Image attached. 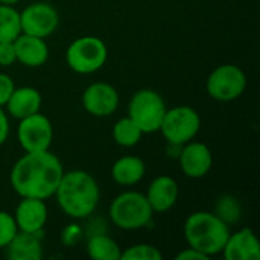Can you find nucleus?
<instances>
[{
    "label": "nucleus",
    "mask_w": 260,
    "mask_h": 260,
    "mask_svg": "<svg viewBox=\"0 0 260 260\" xmlns=\"http://www.w3.org/2000/svg\"><path fill=\"white\" fill-rule=\"evenodd\" d=\"M15 85H14V81L5 75V73H0V107L3 108L9 99V96L12 94Z\"/></svg>",
    "instance_id": "27"
},
{
    "label": "nucleus",
    "mask_w": 260,
    "mask_h": 260,
    "mask_svg": "<svg viewBox=\"0 0 260 260\" xmlns=\"http://www.w3.org/2000/svg\"><path fill=\"white\" fill-rule=\"evenodd\" d=\"M229 236V224L210 212H195L184 222L186 242L207 257L222 253Z\"/></svg>",
    "instance_id": "3"
},
{
    "label": "nucleus",
    "mask_w": 260,
    "mask_h": 260,
    "mask_svg": "<svg viewBox=\"0 0 260 260\" xmlns=\"http://www.w3.org/2000/svg\"><path fill=\"white\" fill-rule=\"evenodd\" d=\"M247 88V76L244 70L235 64L216 67L207 78L206 90L210 98L219 102L238 99Z\"/></svg>",
    "instance_id": "8"
},
{
    "label": "nucleus",
    "mask_w": 260,
    "mask_h": 260,
    "mask_svg": "<svg viewBox=\"0 0 260 260\" xmlns=\"http://www.w3.org/2000/svg\"><path fill=\"white\" fill-rule=\"evenodd\" d=\"M58 23L59 17L56 9L46 2L32 3L20 12V27L27 35L46 38L56 30Z\"/></svg>",
    "instance_id": "10"
},
{
    "label": "nucleus",
    "mask_w": 260,
    "mask_h": 260,
    "mask_svg": "<svg viewBox=\"0 0 260 260\" xmlns=\"http://www.w3.org/2000/svg\"><path fill=\"white\" fill-rule=\"evenodd\" d=\"M17 137L26 152L47 151L53 140V126L40 111L20 120Z\"/></svg>",
    "instance_id": "9"
},
{
    "label": "nucleus",
    "mask_w": 260,
    "mask_h": 260,
    "mask_svg": "<svg viewBox=\"0 0 260 260\" xmlns=\"http://www.w3.org/2000/svg\"><path fill=\"white\" fill-rule=\"evenodd\" d=\"M15 58L26 67H41L49 59V47L44 38L20 34L14 40Z\"/></svg>",
    "instance_id": "16"
},
{
    "label": "nucleus",
    "mask_w": 260,
    "mask_h": 260,
    "mask_svg": "<svg viewBox=\"0 0 260 260\" xmlns=\"http://www.w3.org/2000/svg\"><path fill=\"white\" fill-rule=\"evenodd\" d=\"M213 165V155L207 145L201 142H187L180 152V168L189 178H203Z\"/></svg>",
    "instance_id": "12"
},
{
    "label": "nucleus",
    "mask_w": 260,
    "mask_h": 260,
    "mask_svg": "<svg viewBox=\"0 0 260 260\" xmlns=\"http://www.w3.org/2000/svg\"><path fill=\"white\" fill-rule=\"evenodd\" d=\"M64 174L62 165L49 149L26 152L11 169V187L21 198L49 200Z\"/></svg>",
    "instance_id": "1"
},
{
    "label": "nucleus",
    "mask_w": 260,
    "mask_h": 260,
    "mask_svg": "<svg viewBox=\"0 0 260 260\" xmlns=\"http://www.w3.org/2000/svg\"><path fill=\"white\" fill-rule=\"evenodd\" d=\"M163 254L158 248L149 244H137L122 251L120 260H161Z\"/></svg>",
    "instance_id": "23"
},
{
    "label": "nucleus",
    "mask_w": 260,
    "mask_h": 260,
    "mask_svg": "<svg viewBox=\"0 0 260 260\" xmlns=\"http://www.w3.org/2000/svg\"><path fill=\"white\" fill-rule=\"evenodd\" d=\"M201 128L200 114L190 107H175L166 110L161 120L160 129L163 137L171 145L183 146L184 143L193 140Z\"/></svg>",
    "instance_id": "7"
},
{
    "label": "nucleus",
    "mask_w": 260,
    "mask_h": 260,
    "mask_svg": "<svg viewBox=\"0 0 260 260\" xmlns=\"http://www.w3.org/2000/svg\"><path fill=\"white\" fill-rule=\"evenodd\" d=\"M87 253L94 260H120L122 250L117 242L107 235H94L87 244Z\"/></svg>",
    "instance_id": "20"
},
{
    "label": "nucleus",
    "mask_w": 260,
    "mask_h": 260,
    "mask_svg": "<svg viewBox=\"0 0 260 260\" xmlns=\"http://www.w3.org/2000/svg\"><path fill=\"white\" fill-rule=\"evenodd\" d=\"M20 34V12L11 5L0 3V43L14 41Z\"/></svg>",
    "instance_id": "22"
},
{
    "label": "nucleus",
    "mask_w": 260,
    "mask_h": 260,
    "mask_svg": "<svg viewBox=\"0 0 260 260\" xmlns=\"http://www.w3.org/2000/svg\"><path fill=\"white\" fill-rule=\"evenodd\" d=\"M18 232L12 215L0 210V248H5Z\"/></svg>",
    "instance_id": "25"
},
{
    "label": "nucleus",
    "mask_w": 260,
    "mask_h": 260,
    "mask_svg": "<svg viewBox=\"0 0 260 260\" xmlns=\"http://www.w3.org/2000/svg\"><path fill=\"white\" fill-rule=\"evenodd\" d=\"M166 110L168 108L163 98L149 88H143L134 93L128 105L129 117L137 123L143 134L155 133L160 129Z\"/></svg>",
    "instance_id": "6"
},
{
    "label": "nucleus",
    "mask_w": 260,
    "mask_h": 260,
    "mask_svg": "<svg viewBox=\"0 0 260 260\" xmlns=\"http://www.w3.org/2000/svg\"><path fill=\"white\" fill-rule=\"evenodd\" d=\"M222 253L227 260H259V241L251 229H242L236 233H230Z\"/></svg>",
    "instance_id": "15"
},
{
    "label": "nucleus",
    "mask_w": 260,
    "mask_h": 260,
    "mask_svg": "<svg viewBox=\"0 0 260 260\" xmlns=\"http://www.w3.org/2000/svg\"><path fill=\"white\" fill-rule=\"evenodd\" d=\"M108 50L105 43L91 35L79 37L70 43L66 52L69 67L81 75H90L101 70L107 61Z\"/></svg>",
    "instance_id": "5"
},
{
    "label": "nucleus",
    "mask_w": 260,
    "mask_h": 260,
    "mask_svg": "<svg viewBox=\"0 0 260 260\" xmlns=\"http://www.w3.org/2000/svg\"><path fill=\"white\" fill-rule=\"evenodd\" d=\"M146 168L142 158L136 155H125L119 158L111 168L113 180L120 186H134L145 177Z\"/></svg>",
    "instance_id": "19"
},
{
    "label": "nucleus",
    "mask_w": 260,
    "mask_h": 260,
    "mask_svg": "<svg viewBox=\"0 0 260 260\" xmlns=\"http://www.w3.org/2000/svg\"><path fill=\"white\" fill-rule=\"evenodd\" d=\"M175 259L177 260H207L209 257L207 256H204L203 253H200V251H197V250H193V248H186V250H183V251H180L177 256H175Z\"/></svg>",
    "instance_id": "28"
},
{
    "label": "nucleus",
    "mask_w": 260,
    "mask_h": 260,
    "mask_svg": "<svg viewBox=\"0 0 260 260\" xmlns=\"http://www.w3.org/2000/svg\"><path fill=\"white\" fill-rule=\"evenodd\" d=\"M53 195L67 216L84 219L96 210L101 192L93 175L76 169L62 174Z\"/></svg>",
    "instance_id": "2"
},
{
    "label": "nucleus",
    "mask_w": 260,
    "mask_h": 260,
    "mask_svg": "<svg viewBox=\"0 0 260 260\" xmlns=\"http://www.w3.org/2000/svg\"><path fill=\"white\" fill-rule=\"evenodd\" d=\"M145 197L154 213H166L178 200V184L172 177L160 175L151 181Z\"/></svg>",
    "instance_id": "14"
},
{
    "label": "nucleus",
    "mask_w": 260,
    "mask_h": 260,
    "mask_svg": "<svg viewBox=\"0 0 260 260\" xmlns=\"http://www.w3.org/2000/svg\"><path fill=\"white\" fill-rule=\"evenodd\" d=\"M82 105L94 117H108L119 107V93L111 84L94 82L84 90Z\"/></svg>",
    "instance_id": "11"
},
{
    "label": "nucleus",
    "mask_w": 260,
    "mask_h": 260,
    "mask_svg": "<svg viewBox=\"0 0 260 260\" xmlns=\"http://www.w3.org/2000/svg\"><path fill=\"white\" fill-rule=\"evenodd\" d=\"M20 0H0V3L2 5H11V6H14L15 3H18Z\"/></svg>",
    "instance_id": "30"
},
{
    "label": "nucleus",
    "mask_w": 260,
    "mask_h": 260,
    "mask_svg": "<svg viewBox=\"0 0 260 260\" xmlns=\"http://www.w3.org/2000/svg\"><path fill=\"white\" fill-rule=\"evenodd\" d=\"M8 136H9V122L3 108L0 107V146L6 142Z\"/></svg>",
    "instance_id": "29"
},
{
    "label": "nucleus",
    "mask_w": 260,
    "mask_h": 260,
    "mask_svg": "<svg viewBox=\"0 0 260 260\" xmlns=\"http://www.w3.org/2000/svg\"><path fill=\"white\" fill-rule=\"evenodd\" d=\"M111 222L122 230H139L152 221V209L143 193L129 190L117 195L110 206Z\"/></svg>",
    "instance_id": "4"
},
{
    "label": "nucleus",
    "mask_w": 260,
    "mask_h": 260,
    "mask_svg": "<svg viewBox=\"0 0 260 260\" xmlns=\"http://www.w3.org/2000/svg\"><path fill=\"white\" fill-rule=\"evenodd\" d=\"M15 61H17V58H15L14 41H3V43H0V66L9 67Z\"/></svg>",
    "instance_id": "26"
},
{
    "label": "nucleus",
    "mask_w": 260,
    "mask_h": 260,
    "mask_svg": "<svg viewBox=\"0 0 260 260\" xmlns=\"http://www.w3.org/2000/svg\"><path fill=\"white\" fill-rule=\"evenodd\" d=\"M142 136H143L142 129L137 126V123L129 116L117 120L114 128H113L114 142L120 146H125V148H131V146L137 145L140 142Z\"/></svg>",
    "instance_id": "21"
},
{
    "label": "nucleus",
    "mask_w": 260,
    "mask_h": 260,
    "mask_svg": "<svg viewBox=\"0 0 260 260\" xmlns=\"http://www.w3.org/2000/svg\"><path fill=\"white\" fill-rule=\"evenodd\" d=\"M40 235L17 232L11 242L5 247L8 259L11 260H40L43 257V245Z\"/></svg>",
    "instance_id": "18"
},
{
    "label": "nucleus",
    "mask_w": 260,
    "mask_h": 260,
    "mask_svg": "<svg viewBox=\"0 0 260 260\" xmlns=\"http://www.w3.org/2000/svg\"><path fill=\"white\" fill-rule=\"evenodd\" d=\"M41 102H43V98L37 88L18 87V88H14L5 107L12 117L21 120L27 116L38 113L41 110Z\"/></svg>",
    "instance_id": "17"
},
{
    "label": "nucleus",
    "mask_w": 260,
    "mask_h": 260,
    "mask_svg": "<svg viewBox=\"0 0 260 260\" xmlns=\"http://www.w3.org/2000/svg\"><path fill=\"white\" fill-rule=\"evenodd\" d=\"M216 210H218V216L227 222V224H232L235 221L239 219L241 216V209H239V204L235 198L232 197H222L219 201H218V206H216Z\"/></svg>",
    "instance_id": "24"
},
{
    "label": "nucleus",
    "mask_w": 260,
    "mask_h": 260,
    "mask_svg": "<svg viewBox=\"0 0 260 260\" xmlns=\"http://www.w3.org/2000/svg\"><path fill=\"white\" fill-rule=\"evenodd\" d=\"M14 219L17 229L26 233H43V227L47 221V206L44 200L21 198L15 207Z\"/></svg>",
    "instance_id": "13"
}]
</instances>
